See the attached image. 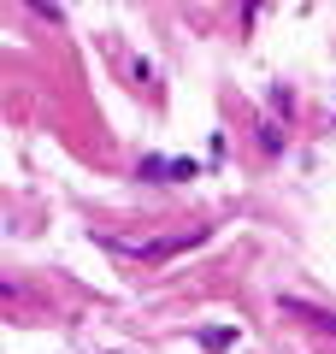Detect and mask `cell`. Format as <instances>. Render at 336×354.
I'll return each mask as SVG.
<instances>
[{
    "label": "cell",
    "mask_w": 336,
    "mask_h": 354,
    "mask_svg": "<svg viewBox=\"0 0 336 354\" xmlns=\"http://www.w3.org/2000/svg\"><path fill=\"white\" fill-rule=\"evenodd\" d=\"M136 177H142V183H165V177H177V160H165V153H142Z\"/></svg>",
    "instance_id": "obj_1"
},
{
    "label": "cell",
    "mask_w": 336,
    "mask_h": 354,
    "mask_svg": "<svg viewBox=\"0 0 336 354\" xmlns=\"http://www.w3.org/2000/svg\"><path fill=\"white\" fill-rule=\"evenodd\" d=\"M289 313H301V319H312V325H324V330H336V319H330V313H312V307H301V301H289Z\"/></svg>",
    "instance_id": "obj_3"
},
{
    "label": "cell",
    "mask_w": 336,
    "mask_h": 354,
    "mask_svg": "<svg viewBox=\"0 0 336 354\" xmlns=\"http://www.w3.org/2000/svg\"><path fill=\"white\" fill-rule=\"evenodd\" d=\"M230 342H236V325H212V330H200V348H207V354H224Z\"/></svg>",
    "instance_id": "obj_2"
}]
</instances>
